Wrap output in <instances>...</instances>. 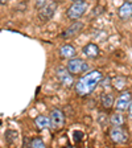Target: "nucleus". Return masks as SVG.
<instances>
[{"label": "nucleus", "instance_id": "f8f14e48", "mask_svg": "<svg viewBox=\"0 0 132 148\" xmlns=\"http://www.w3.org/2000/svg\"><path fill=\"white\" fill-rule=\"evenodd\" d=\"M82 52H83V54L86 56V57H89V58H96L99 56V48L95 44H87V45L83 46Z\"/></svg>", "mask_w": 132, "mask_h": 148}, {"label": "nucleus", "instance_id": "7ed1b4c3", "mask_svg": "<svg viewBox=\"0 0 132 148\" xmlns=\"http://www.w3.org/2000/svg\"><path fill=\"white\" fill-rule=\"evenodd\" d=\"M55 77H57V79H58L65 87H71L74 85L73 74L68 70V68L60 66V68L55 70Z\"/></svg>", "mask_w": 132, "mask_h": 148}, {"label": "nucleus", "instance_id": "ddd939ff", "mask_svg": "<svg viewBox=\"0 0 132 148\" xmlns=\"http://www.w3.org/2000/svg\"><path fill=\"white\" fill-rule=\"evenodd\" d=\"M131 16H132V3L127 1L126 4H123V5L119 8V17L123 18V20H127V18H129Z\"/></svg>", "mask_w": 132, "mask_h": 148}, {"label": "nucleus", "instance_id": "6ab92c4d", "mask_svg": "<svg viewBox=\"0 0 132 148\" xmlns=\"http://www.w3.org/2000/svg\"><path fill=\"white\" fill-rule=\"evenodd\" d=\"M48 3H49V0H37V1H36V7L40 9V8H42L45 4H48Z\"/></svg>", "mask_w": 132, "mask_h": 148}, {"label": "nucleus", "instance_id": "1a4fd4ad", "mask_svg": "<svg viewBox=\"0 0 132 148\" xmlns=\"http://www.w3.org/2000/svg\"><path fill=\"white\" fill-rule=\"evenodd\" d=\"M58 54L61 56L62 58H74L75 56H77V50H75V48H74L71 44H65V45H62L61 48H60L58 50Z\"/></svg>", "mask_w": 132, "mask_h": 148}, {"label": "nucleus", "instance_id": "20e7f679", "mask_svg": "<svg viewBox=\"0 0 132 148\" xmlns=\"http://www.w3.org/2000/svg\"><path fill=\"white\" fill-rule=\"evenodd\" d=\"M68 70L71 74H79L89 70V65L81 58H70L68 62Z\"/></svg>", "mask_w": 132, "mask_h": 148}, {"label": "nucleus", "instance_id": "2eb2a0df", "mask_svg": "<svg viewBox=\"0 0 132 148\" xmlns=\"http://www.w3.org/2000/svg\"><path fill=\"white\" fill-rule=\"evenodd\" d=\"M114 103H115V98L111 92H107V94H105V95L102 97V105H103V107L111 108L114 106Z\"/></svg>", "mask_w": 132, "mask_h": 148}, {"label": "nucleus", "instance_id": "4be33fe9", "mask_svg": "<svg viewBox=\"0 0 132 148\" xmlns=\"http://www.w3.org/2000/svg\"><path fill=\"white\" fill-rule=\"evenodd\" d=\"M127 1H128V3H132V0H127Z\"/></svg>", "mask_w": 132, "mask_h": 148}, {"label": "nucleus", "instance_id": "4468645a", "mask_svg": "<svg viewBox=\"0 0 132 148\" xmlns=\"http://www.w3.org/2000/svg\"><path fill=\"white\" fill-rule=\"evenodd\" d=\"M124 122H126L124 115L122 114L120 111H118V112L112 114V116H111V123H112V126L114 127H122L124 124Z\"/></svg>", "mask_w": 132, "mask_h": 148}, {"label": "nucleus", "instance_id": "9b49d317", "mask_svg": "<svg viewBox=\"0 0 132 148\" xmlns=\"http://www.w3.org/2000/svg\"><path fill=\"white\" fill-rule=\"evenodd\" d=\"M34 124L38 130H48L52 127V122H50V116L46 115H40L34 119Z\"/></svg>", "mask_w": 132, "mask_h": 148}, {"label": "nucleus", "instance_id": "f257e3e1", "mask_svg": "<svg viewBox=\"0 0 132 148\" xmlns=\"http://www.w3.org/2000/svg\"><path fill=\"white\" fill-rule=\"evenodd\" d=\"M103 79V74L99 70H91L89 73H86L83 77H81L78 79V82L75 83V92L79 97H86L90 95L94 90L96 89L99 83Z\"/></svg>", "mask_w": 132, "mask_h": 148}, {"label": "nucleus", "instance_id": "f03ea898", "mask_svg": "<svg viewBox=\"0 0 132 148\" xmlns=\"http://www.w3.org/2000/svg\"><path fill=\"white\" fill-rule=\"evenodd\" d=\"M86 11H87L86 1H83V0H77V1H74V3L69 7L66 15H68V17L71 18V20H77V18H79L81 16L85 15Z\"/></svg>", "mask_w": 132, "mask_h": 148}, {"label": "nucleus", "instance_id": "a211bd4d", "mask_svg": "<svg viewBox=\"0 0 132 148\" xmlns=\"http://www.w3.org/2000/svg\"><path fill=\"white\" fill-rule=\"evenodd\" d=\"M114 86L115 89L118 90H123L124 86H126V79H124L123 77H118L114 79Z\"/></svg>", "mask_w": 132, "mask_h": 148}, {"label": "nucleus", "instance_id": "423d86ee", "mask_svg": "<svg viewBox=\"0 0 132 148\" xmlns=\"http://www.w3.org/2000/svg\"><path fill=\"white\" fill-rule=\"evenodd\" d=\"M55 8H57V3H55V1H49V3L45 4L42 8H40V11H38V17H40L41 21H49L50 18L53 17V15H54Z\"/></svg>", "mask_w": 132, "mask_h": 148}, {"label": "nucleus", "instance_id": "aec40b11", "mask_svg": "<svg viewBox=\"0 0 132 148\" xmlns=\"http://www.w3.org/2000/svg\"><path fill=\"white\" fill-rule=\"evenodd\" d=\"M128 116H129V119L132 120V101H131V103H129V106H128Z\"/></svg>", "mask_w": 132, "mask_h": 148}, {"label": "nucleus", "instance_id": "6e6552de", "mask_svg": "<svg viewBox=\"0 0 132 148\" xmlns=\"http://www.w3.org/2000/svg\"><path fill=\"white\" fill-rule=\"evenodd\" d=\"M110 138L114 143L120 144V143H126L127 140H128V134H127L126 130H123L122 127H114L110 132Z\"/></svg>", "mask_w": 132, "mask_h": 148}, {"label": "nucleus", "instance_id": "412c9836", "mask_svg": "<svg viewBox=\"0 0 132 148\" xmlns=\"http://www.w3.org/2000/svg\"><path fill=\"white\" fill-rule=\"evenodd\" d=\"M7 3H8V0H0V4H1V5H5Z\"/></svg>", "mask_w": 132, "mask_h": 148}, {"label": "nucleus", "instance_id": "9d476101", "mask_svg": "<svg viewBox=\"0 0 132 148\" xmlns=\"http://www.w3.org/2000/svg\"><path fill=\"white\" fill-rule=\"evenodd\" d=\"M82 29H83V23L77 21V23H74L73 25H70V27H69L68 29L64 32V34H62V36H64L65 38H70V37L78 34L81 31H82Z\"/></svg>", "mask_w": 132, "mask_h": 148}, {"label": "nucleus", "instance_id": "f3484780", "mask_svg": "<svg viewBox=\"0 0 132 148\" xmlns=\"http://www.w3.org/2000/svg\"><path fill=\"white\" fill-rule=\"evenodd\" d=\"M29 147H32V148H44V147H45V143H44L42 139L34 138V139H32V140H31Z\"/></svg>", "mask_w": 132, "mask_h": 148}, {"label": "nucleus", "instance_id": "0eeeda50", "mask_svg": "<svg viewBox=\"0 0 132 148\" xmlns=\"http://www.w3.org/2000/svg\"><path fill=\"white\" fill-rule=\"evenodd\" d=\"M50 122H52V127L55 130H60L64 127L65 124V115L60 108H54L50 112Z\"/></svg>", "mask_w": 132, "mask_h": 148}, {"label": "nucleus", "instance_id": "dca6fc26", "mask_svg": "<svg viewBox=\"0 0 132 148\" xmlns=\"http://www.w3.org/2000/svg\"><path fill=\"white\" fill-rule=\"evenodd\" d=\"M17 131H15V130H7L5 131V142L8 143V144H13V143L17 140Z\"/></svg>", "mask_w": 132, "mask_h": 148}, {"label": "nucleus", "instance_id": "5701e85b", "mask_svg": "<svg viewBox=\"0 0 132 148\" xmlns=\"http://www.w3.org/2000/svg\"><path fill=\"white\" fill-rule=\"evenodd\" d=\"M74 1H77V0H74Z\"/></svg>", "mask_w": 132, "mask_h": 148}, {"label": "nucleus", "instance_id": "39448f33", "mask_svg": "<svg viewBox=\"0 0 132 148\" xmlns=\"http://www.w3.org/2000/svg\"><path fill=\"white\" fill-rule=\"evenodd\" d=\"M132 101V97H131V92L129 91H124L123 94H120L116 99H115V103H114V107L116 111H120L123 112L128 108L129 103Z\"/></svg>", "mask_w": 132, "mask_h": 148}]
</instances>
